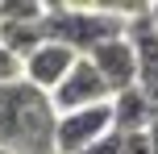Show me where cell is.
<instances>
[{
	"mask_svg": "<svg viewBox=\"0 0 158 154\" xmlns=\"http://www.w3.org/2000/svg\"><path fill=\"white\" fill-rule=\"evenodd\" d=\"M42 42H46L42 21H0V46L13 58H21V67H25V58H29Z\"/></svg>",
	"mask_w": 158,
	"mask_h": 154,
	"instance_id": "cell-9",
	"label": "cell"
},
{
	"mask_svg": "<svg viewBox=\"0 0 158 154\" xmlns=\"http://www.w3.org/2000/svg\"><path fill=\"white\" fill-rule=\"evenodd\" d=\"M150 125H154V104L142 88L112 96V129L117 133H146Z\"/></svg>",
	"mask_w": 158,
	"mask_h": 154,
	"instance_id": "cell-8",
	"label": "cell"
},
{
	"mask_svg": "<svg viewBox=\"0 0 158 154\" xmlns=\"http://www.w3.org/2000/svg\"><path fill=\"white\" fill-rule=\"evenodd\" d=\"M58 113L46 92L25 79L0 88V150L4 154H58Z\"/></svg>",
	"mask_w": 158,
	"mask_h": 154,
	"instance_id": "cell-1",
	"label": "cell"
},
{
	"mask_svg": "<svg viewBox=\"0 0 158 154\" xmlns=\"http://www.w3.org/2000/svg\"><path fill=\"white\" fill-rule=\"evenodd\" d=\"M154 121H158V100H154Z\"/></svg>",
	"mask_w": 158,
	"mask_h": 154,
	"instance_id": "cell-13",
	"label": "cell"
},
{
	"mask_svg": "<svg viewBox=\"0 0 158 154\" xmlns=\"http://www.w3.org/2000/svg\"><path fill=\"white\" fill-rule=\"evenodd\" d=\"M87 58H92V67L100 71V79L108 83L112 96H121V92L137 88V58H133L129 38H112V42H104V46H96Z\"/></svg>",
	"mask_w": 158,
	"mask_h": 154,
	"instance_id": "cell-7",
	"label": "cell"
},
{
	"mask_svg": "<svg viewBox=\"0 0 158 154\" xmlns=\"http://www.w3.org/2000/svg\"><path fill=\"white\" fill-rule=\"evenodd\" d=\"M21 71H25V67H21V58H13L4 46H0V88L17 83V79H21Z\"/></svg>",
	"mask_w": 158,
	"mask_h": 154,
	"instance_id": "cell-11",
	"label": "cell"
},
{
	"mask_svg": "<svg viewBox=\"0 0 158 154\" xmlns=\"http://www.w3.org/2000/svg\"><path fill=\"white\" fill-rule=\"evenodd\" d=\"M0 154H4V150H0Z\"/></svg>",
	"mask_w": 158,
	"mask_h": 154,
	"instance_id": "cell-14",
	"label": "cell"
},
{
	"mask_svg": "<svg viewBox=\"0 0 158 154\" xmlns=\"http://www.w3.org/2000/svg\"><path fill=\"white\" fill-rule=\"evenodd\" d=\"M75 63H79V54H75V50L58 46V42H42V46L33 50L29 58H25L21 79L29 83V88H38V92H46V96H54V92H58V83L71 75V67H75Z\"/></svg>",
	"mask_w": 158,
	"mask_h": 154,
	"instance_id": "cell-6",
	"label": "cell"
},
{
	"mask_svg": "<svg viewBox=\"0 0 158 154\" xmlns=\"http://www.w3.org/2000/svg\"><path fill=\"white\" fill-rule=\"evenodd\" d=\"M125 21H129V13H121V8L46 4L42 33H46V42H58V46L75 50L79 58H87L96 46H104V42H112V38H125Z\"/></svg>",
	"mask_w": 158,
	"mask_h": 154,
	"instance_id": "cell-2",
	"label": "cell"
},
{
	"mask_svg": "<svg viewBox=\"0 0 158 154\" xmlns=\"http://www.w3.org/2000/svg\"><path fill=\"white\" fill-rule=\"evenodd\" d=\"M112 92L108 83L100 79V71L92 67V58H79L71 67V75H67L63 83H58V92L50 96V104H54V113H79V108H96V104H108Z\"/></svg>",
	"mask_w": 158,
	"mask_h": 154,
	"instance_id": "cell-4",
	"label": "cell"
},
{
	"mask_svg": "<svg viewBox=\"0 0 158 154\" xmlns=\"http://www.w3.org/2000/svg\"><path fill=\"white\" fill-rule=\"evenodd\" d=\"M46 17V4L38 0H4L0 4V21H42Z\"/></svg>",
	"mask_w": 158,
	"mask_h": 154,
	"instance_id": "cell-10",
	"label": "cell"
},
{
	"mask_svg": "<svg viewBox=\"0 0 158 154\" xmlns=\"http://www.w3.org/2000/svg\"><path fill=\"white\" fill-rule=\"evenodd\" d=\"M150 21H154V29H158V4H150Z\"/></svg>",
	"mask_w": 158,
	"mask_h": 154,
	"instance_id": "cell-12",
	"label": "cell"
},
{
	"mask_svg": "<svg viewBox=\"0 0 158 154\" xmlns=\"http://www.w3.org/2000/svg\"><path fill=\"white\" fill-rule=\"evenodd\" d=\"M112 129V100L108 104H96V108H79V113H63L58 117V154H83L92 146H100Z\"/></svg>",
	"mask_w": 158,
	"mask_h": 154,
	"instance_id": "cell-3",
	"label": "cell"
},
{
	"mask_svg": "<svg viewBox=\"0 0 158 154\" xmlns=\"http://www.w3.org/2000/svg\"><path fill=\"white\" fill-rule=\"evenodd\" d=\"M125 38L133 46L137 58V88L150 96V104L158 100V29L150 21V8H133L125 21Z\"/></svg>",
	"mask_w": 158,
	"mask_h": 154,
	"instance_id": "cell-5",
	"label": "cell"
}]
</instances>
